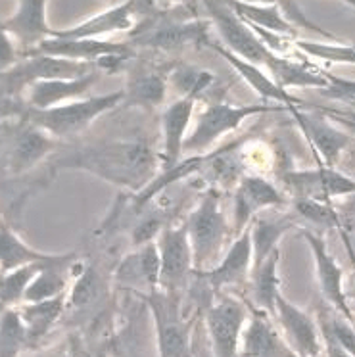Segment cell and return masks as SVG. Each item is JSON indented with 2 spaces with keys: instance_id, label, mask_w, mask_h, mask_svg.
I'll return each instance as SVG.
<instances>
[{
  "instance_id": "603a6c76",
  "label": "cell",
  "mask_w": 355,
  "mask_h": 357,
  "mask_svg": "<svg viewBox=\"0 0 355 357\" xmlns=\"http://www.w3.org/2000/svg\"><path fill=\"white\" fill-rule=\"evenodd\" d=\"M100 79V70L77 79H47L29 85L27 100L33 109H48L83 98Z\"/></svg>"
},
{
  "instance_id": "4fadbf2b",
  "label": "cell",
  "mask_w": 355,
  "mask_h": 357,
  "mask_svg": "<svg viewBox=\"0 0 355 357\" xmlns=\"http://www.w3.org/2000/svg\"><path fill=\"white\" fill-rule=\"evenodd\" d=\"M301 238L308 242L309 250L313 254L317 269V280H319V288L323 294L324 302L334 307V311H338L340 315H344L347 321H352L355 325V315L349 303H347L346 290H344V271L340 264L334 259L326 242L323 241V236L315 231L309 229H301Z\"/></svg>"
},
{
  "instance_id": "ab89813d",
  "label": "cell",
  "mask_w": 355,
  "mask_h": 357,
  "mask_svg": "<svg viewBox=\"0 0 355 357\" xmlns=\"http://www.w3.org/2000/svg\"><path fill=\"white\" fill-rule=\"evenodd\" d=\"M340 213V221H342V234L355 233V195L344 196L336 206Z\"/></svg>"
},
{
  "instance_id": "7c38bea8",
  "label": "cell",
  "mask_w": 355,
  "mask_h": 357,
  "mask_svg": "<svg viewBox=\"0 0 355 357\" xmlns=\"http://www.w3.org/2000/svg\"><path fill=\"white\" fill-rule=\"evenodd\" d=\"M288 112L292 114L294 121L298 123L303 137L317 152L319 165L336 167L355 142L354 135L338 129L326 117L301 112V108H288Z\"/></svg>"
},
{
  "instance_id": "52a82bcc",
  "label": "cell",
  "mask_w": 355,
  "mask_h": 357,
  "mask_svg": "<svg viewBox=\"0 0 355 357\" xmlns=\"http://www.w3.org/2000/svg\"><path fill=\"white\" fill-rule=\"evenodd\" d=\"M250 317L246 303L229 292H219L206 313L213 357H239L240 340Z\"/></svg>"
},
{
  "instance_id": "60d3db41",
  "label": "cell",
  "mask_w": 355,
  "mask_h": 357,
  "mask_svg": "<svg viewBox=\"0 0 355 357\" xmlns=\"http://www.w3.org/2000/svg\"><path fill=\"white\" fill-rule=\"evenodd\" d=\"M342 162H346L347 169H352L355 173V142L352 144V148L347 150L346 154H344V158L340 160V163H342Z\"/></svg>"
},
{
  "instance_id": "f546056e",
  "label": "cell",
  "mask_w": 355,
  "mask_h": 357,
  "mask_svg": "<svg viewBox=\"0 0 355 357\" xmlns=\"http://www.w3.org/2000/svg\"><path fill=\"white\" fill-rule=\"evenodd\" d=\"M227 2L248 24H254L267 31L278 33V35H285L288 39L296 40L298 29L282 16L277 4H248V2H240V0H227Z\"/></svg>"
},
{
  "instance_id": "7a4b0ae2",
  "label": "cell",
  "mask_w": 355,
  "mask_h": 357,
  "mask_svg": "<svg viewBox=\"0 0 355 357\" xmlns=\"http://www.w3.org/2000/svg\"><path fill=\"white\" fill-rule=\"evenodd\" d=\"M221 192L208 188L196 210L186 219L188 241L192 246L194 273L213 269L227 252V242L232 241V229L227 223L221 208Z\"/></svg>"
},
{
  "instance_id": "ffe728a7",
  "label": "cell",
  "mask_w": 355,
  "mask_h": 357,
  "mask_svg": "<svg viewBox=\"0 0 355 357\" xmlns=\"http://www.w3.org/2000/svg\"><path fill=\"white\" fill-rule=\"evenodd\" d=\"M47 2L48 0H20L17 10L8 17L2 20V29L22 43L24 54L33 52L43 40L52 37V31L47 24Z\"/></svg>"
},
{
  "instance_id": "d4e9b609",
  "label": "cell",
  "mask_w": 355,
  "mask_h": 357,
  "mask_svg": "<svg viewBox=\"0 0 355 357\" xmlns=\"http://www.w3.org/2000/svg\"><path fill=\"white\" fill-rule=\"evenodd\" d=\"M58 144V139L37 125L29 123L14 140L12 154H10V167L14 173H24L43 162Z\"/></svg>"
},
{
  "instance_id": "ac0fdd59",
  "label": "cell",
  "mask_w": 355,
  "mask_h": 357,
  "mask_svg": "<svg viewBox=\"0 0 355 357\" xmlns=\"http://www.w3.org/2000/svg\"><path fill=\"white\" fill-rule=\"evenodd\" d=\"M160 269H162V259H160L158 241L148 242L137 246L119 261L116 269V280L117 284L135 288L142 292V296H146L160 288Z\"/></svg>"
},
{
  "instance_id": "9a60e30c",
  "label": "cell",
  "mask_w": 355,
  "mask_h": 357,
  "mask_svg": "<svg viewBox=\"0 0 355 357\" xmlns=\"http://www.w3.org/2000/svg\"><path fill=\"white\" fill-rule=\"evenodd\" d=\"M254 265V248H252V233L250 227L234 241H231L229 248L225 252L223 259L209 271L196 273L208 282L211 290L219 294L227 288L244 287L250 282Z\"/></svg>"
},
{
  "instance_id": "8992f818",
  "label": "cell",
  "mask_w": 355,
  "mask_h": 357,
  "mask_svg": "<svg viewBox=\"0 0 355 357\" xmlns=\"http://www.w3.org/2000/svg\"><path fill=\"white\" fill-rule=\"evenodd\" d=\"M278 181L292 198L332 204L336 198L355 195V177L326 165H317L313 169H285L278 173Z\"/></svg>"
},
{
  "instance_id": "30bf717a",
  "label": "cell",
  "mask_w": 355,
  "mask_h": 357,
  "mask_svg": "<svg viewBox=\"0 0 355 357\" xmlns=\"http://www.w3.org/2000/svg\"><path fill=\"white\" fill-rule=\"evenodd\" d=\"M288 198L269 178L262 175H242L234 188L232 200V241L246 231L252 219L263 210L285 208Z\"/></svg>"
},
{
  "instance_id": "b9f144b4",
  "label": "cell",
  "mask_w": 355,
  "mask_h": 357,
  "mask_svg": "<svg viewBox=\"0 0 355 357\" xmlns=\"http://www.w3.org/2000/svg\"><path fill=\"white\" fill-rule=\"evenodd\" d=\"M62 357H89V356H86L83 349H79V346H73V348H71L70 351H66Z\"/></svg>"
},
{
  "instance_id": "8d00e7d4",
  "label": "cell",
  "mask_w": 355,
  "mask_h": 357,
  "mask_svg": "<svg viewBox=\"0 0 355 357\" xmlns=\"http://www.w3.org/2000/svg\"><path fill=\"white\" fill-rule=\"evenodd\" d=\"M167 225L169 223H167V219L163 215V211L162 213L154 210H148V213L142 211L140 219L137 221V225L133 227L131 231L133 246L137 248V246H142V244H148V242L158 241V236L162 234V231Z\"/></svg>"
},
{
  "instance_id": "9c48e42d",
  "label": "cell",
  "mask_w": 355,
  "mask_h": 357,
  "mask_svg": "<svg viewBox=\"0 0 355 357\" xmlns=\"http://www.w3.org/2000/svg\"><path fill=\"white\" fill-rule=\"evenodd\" d=\"M160 248V290L169 294H183L188 280L194 275L192 246L188 241L186 223L167 225L158 236Z\"/></svg>"
},
{
  "instance_id": "2e32d148",
  "label": "cell",
  "mask_w": 355,
  "mask_h": 357,
  "mask_svg": "<svg viewBox=\"0 0 355 357\" xmlns=\"http://www.w3.org/2000/svg\"><path fill=\"white\" fill-rule=\"evenodd\" d=\"M275 317L280 323L282 336L298 357H319L323 351V338L319 323L309 313L294 305L285 296L278 294Z\"/></svg>"
},
{
  "instance_id": "836d02e7",
  "label": "cell",
  "mask_w": 355,
  "mask_h": 357,
  "mask_svg": "<svg viewBox=\"0 0 355 357\" xmlns=\"http://www.w3.org/2000/svg\"><path fill=\"white\" fill-rule=\"evenodd\" d=\"M213 79L216 77L211 71L198 70L192 66H186V63H175L169 73V83L175 85L181 96H190V94L202 96L211 86Z\"/></svg>"
},
{
  "instance_id": "e0dca14e",
  "label": "cell",
  "mask_w": 355,
  "mask_h": 357,
  "mask_svg": "<svg viewBox=\"0 0 355 357\" xmlns=\"http://www.w3.org/2000/svg\"><path fill=\"white\" fill-rule=\"evenodd\" d=\"M137 48L131 43H112V40L98 39H60L48 37L39 47L27 54H45L75 60V62H100L108 56H135ZM25 54V56H27Z\"/></svg>"
},
{
  "instance_id": "44dd1931",
  "label": "cell",
  "mask_w": 355,
  "mask_h": 357,
  "mask_svg": "<svg viewBox=\"0 0 355 357\" xmlns=\"http://www.w3.org/2000/svg\"><path fill=\"white\" fill-rule=\"evenodd\" d=\"M198 98H200L198 94L181 96L175 102H171L162 114L163 150L160 155H162L163 169L183 160V148L188 137V127L192 121L194 106Z\"/></svg>"
},
{
  "instance_id": "4316f807",
  "label": "cell",
  "mask_w": 355,
  "mask_h": 357,
  "mask_svg": "<svg viewBox=\"0 0 355 357\" xmlns=\"http://www.w3.org/2000/svg\"><path fill=\"white\" fill-rule=\"evenodd\" d=\"M68 292L56 296V298H50V300H45V302L20 303L17 311H20V315H22L25 323V328H27L29 348L37 346L50 333V328L58 323V319L62 317L63 310L68 305Z\"/></svg>"
},
{
  "instance_id": "277c9868",
  "label": "cell",
  "mask_w": 355,
  "mask_h": 357,
  "mask_svg": "<svg viewBox=\"0 0 355 357\" xmlns=\"http://www.w3.org/2000/svg\"><path fill=\"white\" fill-rule=\"evenodd\" d=\"M123 89L117 93L102 94V96H89L79 100L66 102L62 106H54L48 109H31L29 123L37 125L43 131L52 135L54 139H71L81 135L86 127L109 109L123 104Z\"/></svg>"
},
{
  "instance_id": "4dcf8cb0",
  "label": "cell",
  "mask_w": 355,
  "mask_h": 357,
  "mask_svg": "<svg viewBox=\"0 0 355 357\" xmlns=\"http://www.w3.org/2000/svg\"><path fill=\"white\" fill-rule=\"evenodd\" d=\"M27 344V328L17 307L0 311V357H20Z\"/></svg>"
},
{
  "instance_id": "ba28073f",
  "label": "cell",
  "mask_w": 355,
  "mask_h": 357,
  "mask_svg": "<svg viewBox=\"0 0 355 357\" xmlns=\"http://www.w3.org/2000/svg\"><path fill=\"white\" fill-rule=\"evenodd\" d=\"M204 6L211 25L221 35L225 48L255 66H267L273 52L250 29V25L229 6L227 0H204Z\"/></svg>"
},
{
  "instance_id": "74e56055",
  "label": "cell",
  "mask_w": 355,
  "mask_h": 357,
  "mask_svg": "<svg viewBox=\"0 0 355 357\" xmlns=\"http://www.w3.org/2000/svg\"><path fill=\"white\" fill-rule=\"evenodd\" d=\"M98 275L94 271V267H83V271H79V275L75 277V282L73 287L68 292V305H73V307H83L86 303H91L98 294Z\"/></svg>"
},
{
  "instance_id": "d590c367",
  "label": "cell",
  "mask_w": 355,
  "mask_h": 357,
  "mask_svg": "<svg viewBox=\"0 0 355 357\" xmlns=\"http://www.w3.org/2000/svg\"><path fill=\"white\" fill-rule=\"evenodd\" d=\"M240 2H248V4H277L278 8H280V12H282V16H285L296 29H308V31H313L317 33V35H321L324 39L338 40L331 31L323 29L321 25L313 24V22L303 14V10L300 8L298 0H240Z\"/></svg>"
},
{
  "instance_id": "8fae6325",
  "label": "cell",
  "mask_w": 355,
  "mask_h": 357,
  "mask_svg": "<svg viewBox=\"0 0 355 357\" xmlns=\"http://www.w3.org/2000/svg\"><path fill=\"white\" fill-rule=\"evenodd\" d=\"M98 70L93 62H75L66 58L45 54H27L24 62H17L14 68L0 73L6 81L10 91H22L25 86L33 85L35 81L47 79H77L85 77L89 73Z\"/></svg>"
},
{
  "instance_id": "5b68a950",
  "label": "cell",
  "mask_w": 355,
  "mask_h": 357,
  "mask_svg": "<svg viewBox=\"0 0 355 357\" xmlns=\"http://www.w3.org/2000/svg\"><path fill=\"white\" fill-rule=\"evenodd\" d=\"M152 311L156 328L158 357H194L192 356V323L185 317L181 294H169L154 290L144 296Z\"/></svg>"
},
{
  "instance_id": "cb8c5ba5",
  "label": "cell",
  "mask_w": 355,
  "mask_h": 357,
  "mask_svg": "<svg viewBox=\"0 0 355 357\" xmlns=\"http://www.w3.org/2000/svg\"><path fill=\"white\" fill-rule=\"evenodd\" d=\"M209 48H213L217 54L223 56V60H227V62L231 63L232 70L236 71L240 77L244 79L248 85L252 86L255 93L262 96L263 100L278 102V104H282L286 108H301V100H298L296 96L286 93L285 89H280V86L273 81V77H269L259 66L248 62V60L240 58V56H236L234 52H231L229 48H225L223 45H217L213 40L209 43Z\"/></svg>"
},
{
  "instance_id": "3957f363",
  "label": "cell",
  "mask_w": 355,
  "mask_h": 357,
  "mask_svg": "<svg viewBox=\"0 0 355 357\" xmlns=\"http://www.w3.org/2000/svg\"><path fill=\"white\" fill-rule=\"evenodd\" d=\"M269 112H288V108L282 104H259V102L240 104V106H234L229 102H213L204 108V112L196 119L194 129L188 131L183 154H206L217 140L229 132L236 131L246 119L269 114Z\"/></svg>"
},
{
  "instance_id": "1f68e13d",
  "label": "cell",
  "mask_w": 355,
  "mask_h": 357,
  "mask_svg": "<svg viewBox=\"0 0 355 357\" xmlns=\"http://www.w3.org/2000/svg\"><path fill=\"white\" fill-rule=\"evenodd\" d=\"M48 264V261H47ZM43 264H31L14 269V271L0 275V307H14L17 303H24L25 290L29 287L33 277L39 273Z\"/></svg>"
},
{
  "instance_id": "7bdbcfd3",
  "label": "cell",
  "mask_w": 355,
  "mask_h": 357,
  "mask_svg": "<svg viewBox=\"0 0 355 357\" xmlns=\"http://www.w3.org/2000/svg\"><path fill=\"white\" fill-rule=\"evenodd\" d=\"M344 2H346V4H349L352 8H355V0H344Z\"/></svg>"
},
{
  "instance_id": "484cf974",
  "label": "cell",
  "mask_w": 355,
  "mask_h": 357,
  "mask_svg": "<svg viewBox=\"0 0 355 357\" xmlns=\"http://www.w3.org/2000/svg\"><path fill=\"white\" fill-rule=\"evenodd\" d=\"M271 71V77L277 83L280 89H292V86H300V89H321L324 91L331 85L328 75L323 70H317L313 66H308L303 62H296L286 56L271 54L269 62L265 66Z\"/></svg>"
},
{
  "instance_id": "6da1fadb",
  "label": "cell",
  "mask_w": 355,
  "mask_h": 357,
  "mask_svg": "<svg viewBox=\"0 0 355 357\" xmlns=\"http://www.w3.org/2000/svg\"><path fill=\"white\" fill-rule=\"evenodd\" d=\"M160 162L162 155L144 140H109L75 150L56 167L86 171L127 195H139L160 173Z\"/></svg>"
},
{
  "instance_id": "d6a6232c",
  "label": "cell",
  "mask_w": 355,
  "mask_h": 357,
  "mask_svg": "<svg viewBox=\"0 0 355 357\" xmlns=\"http://www.w3.org/2000/svg\"><path fill=\"white\" fill-rule=\"evenodd\" d=\"M290 206L301 223L342 229L338 210L331 202H319V200H311V198H290Z\"/></svg>"
},
{
  "instance_id": "7402d4cb",
  "label": "cell",
  "mask_w": 355,
  "mask_h": 357,
  "mask_svg": "<svg viewBox=\"0 0 355 357\" xmlns=\"http://www.w3.org/2000/svg\"><path fill=\"white\" fill-rule=\"evenodd\" d=\"M301 221L294 211H286L282 208H271V210L259 211L252 223H250V233H252V248H254V265H259L263 259L278 248V242L290 229L300 225Z\"/></svg>"
},
{
  "instance_id": "e575fe53",
  "label": "cell",
  "mask_w": 355,
  "mask_h": 357,
  "mask_svg": "<svg viewBox=\"0 0 355 357\" xmlns=\"http://www.w3.org/2000/svg\"><path fill=\"white\" fill-rule=\"evenodd\" d=\"M294 47L300 50L301 54L317 60H324L331 63H354L355 66V47L344 45L338 40L332 43H317V40H292Z\"/></svg>"
},
{
  "instance_id": "d6986e66",
  "label": "cell",
  "mask_w": 355,
  "mask_h": 357,
  "mask_svg": "<svg viewBox=\"0 0 355 357\" xmlns=\"http://www.w3.org/2000/svg\"><path fill=\"white\" fill-rule=\"evenodd\" d=\"M239 357H298L273 325L269 313L255 307L244 326Z\"/></svg>"
},
{
  "instance_id": "5bb4252c",
  "label": "cell",
  "mask_w": 355,
  "mask_h": 357,
  "mask_svg": "<svg viewBox=\"0 0 355 357\" xmlns=\"http://www.w3.org/2000/svg\"><path fill=\"white\" fill-rule=\"evenodd\" d=\"M175 66V63H173ZM173 66L160 68L154 63H129L127 68V85H125L123 104L125 108H140L152 112L165 102L167 83Z\"/></svg>"
},
{
  "instance_id": "f35d334b",
  "label": "cell",
  "mask_w": 355,
  "mask_h": 357,
  "mask_svg": "<svg viewBox=\"0 0 355 357\" xmlns=\"http://www.w3.org/2000/svg\"><path fill=\"white\" fill-rule=\"evenodd\" d=\"M17 62L20 60H17V52L14 43H12V37L0 25V73L14 68Z\"/></svg>"
},
{
  "instance_id": "f1b7e54d",
  "label": "cell",
  "mask_w": 355,
  "mask_h": 357,
  "mask_svg": "<svg viewBox=\"0 0 355 357\" xmlns=\"http://www.w3.org/2000/svg\"><path fill=\"white\" fill-rule=\"evenodd\" d=\"M60 254H45L22 241L8 225L0 223V275L31 264L54 261Z\"/></svg>"
},
{
  "instance_id": "83f0119b",
  "label": "cell",
  "mask_w": 355,
  "mask_h": 357,
  "mask_svg": "<svg viewBox=\"0 0 355 357\" xmlns=\"http://www.w3.org/2000/svg\"><path fill=\"white\" fill-rule=\"evenodd\" d=\"M278 264H280V250H275L267 259L252 267L250 275V290H252V302L257 310L265 311L275 317L277 298L280 294V280H278Z\"/></svg>"
}]
</instances>
